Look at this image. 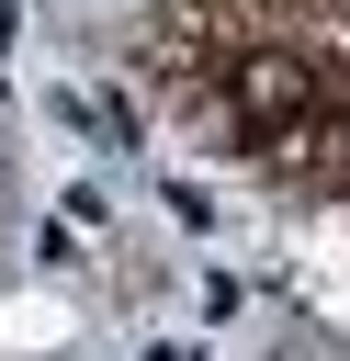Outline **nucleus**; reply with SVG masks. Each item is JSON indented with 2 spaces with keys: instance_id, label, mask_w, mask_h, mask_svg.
Wrapping results in <instances>:
<instances>
[{
  "instance_id": "obj_1",
  "label": "nucleus",
  "mask_w": 350,
  "mask_h": 361,
  "mask_svg": "<svg viewBox=\"0 0 350 361\" xmlns=\"http://www.w3.org/2000/svg\"><path fill=\"white\" fill-rule=\"evenodd\" d=\"M0 56H11V0H0Z\"/></svg>"
}]
</instances>
